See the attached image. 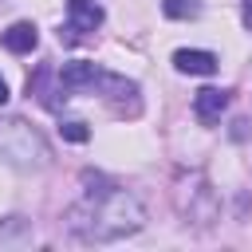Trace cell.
Masks as SVG:
<instances>
[{
	"label": "cell",
	"instance_id": "6da1fadb",
	"mask_svg": "<svg viewBox=\"0 0 252 252\" xmlns=\"http://www.w3.org/2000/svg\"><path fill=\"white\" fill-rule=\"evenodd\" d=\"M142 224H146V205L122 185L87 189L67 209V228L87 244H110V240L134 236Z\"/></svg>",
	"mask_w": 252,
	"mask_h": 252
},
{
	"label": "cell",
	"instance_id": "7a4b0ae2",
	"mask_svg": "<svg viewBox=\"0 0 252 252\" xmlns=\"http://www.w3.org/2000/svg\"><path fill=\"white\" fill-rule=\"evenodd\" d=\"M0 158L12 161L16 169H43L51 161V150L32 122L12 114V118H0Z\"/></svg>",
	"mask_w": 252,
	"mask_h": 252
},
{
	"label": "cell",
	"instance_id": "3957f363",
	"mask_svg": "<svg viewBox=\"0 0 252 252\" xmlns=\"http://www.w3.org/2000/svg\"><path fill=\"white\" fill-rule=\"evenodd\" d=\"M94 94H102L106 102H114L118 110H126V102L134 106V114H138V83L134 79H122V75H110V71H102L98 67V79H94V87H91Z\"/></svg>",
	"mask_w": 252,
	"mask_h": 252
},
{
	"label": "cell",
	"instance_id": "277c9868",
	"mask_svg": "<svg viewBox=\"0 0 252 252\" xmlns=\"http://www.w3.org/2000/svg\"><path fill=\"white\" fill-rule=\"evenodd\" d=\"M228 91H220V87H201L197 94H193V114H197V122H205V126H213V122H220V114L228 110Z\"/></svg>",
	"mask_w": 252,
	"mask_h": 252
},
{
	"label": "cell",
	"instance_id": "5b68a950",
	"mask_svg": "<svg viewBox=\"0 0 252 252\" xmlns=\"http://www.w3.org/2000/svg\"><path fill=\"white\" fill-rule=\"evenodd\" d=\"M98 79V67L87 63V59H75V63H63L59 71V91L63 94H79V91H91Z\"/></svg>",
	"mask_w": 252,
	"mask_h": 252
},
{
	"label": "cell",
	"instance_id": "8992f818",
	"mask_svg": "<svg viewBox=\"0 0 252 252\" xmlns=\"http://www.w3.org/2000/svg\"><path fill=\"white\" fill-rule=\"evenodd\" d=\"M173 67L181 75H213L217 71V55L201 51V47H181V51H173Z\"/></svg>",
	"mask_w": 252,
	"mask_h": 252
},
{
	"label": "cell",
	"instance_id": "52a82bcc",
	"mask_svg": "<svg viewBox=\"0 0 252 252\" xmlns=\"http://www.w3.org/2000/svg\"><path fill=\"white\" fill-rule=\"evenodd\" d=\"M67 16H71V32H94L106 20L98 0H67Z\"/></svg>",
	"mask_w": 252,
	"mask_h": 252
},
{
	"label": "cell",
	"instance_id": "ba28073f",
	"mask_svg": "<svg viewBox=\"0 0 252 252\" xmlns=\"http://www.w3.org/2000/svg\"><path fill=\"white\" fill-rule=\"evenodd\" d=\"M0 43L12 51V55H28V51H35V43H39V32H35V24H28V20H16L4 35H0Z\"/></svg>",
	"mask_w": 252,
	"mask_h": 252
},
{
	"label": "cell",
	"instance_id": "9c48e42d",
	"mask_svg": "<svg viewBox=\"0 0 252 252\" xmlns=\"http://www.w3.org/2000/svg\"><path fill=\"white\" fill-rule=\"evenodd\" d=\"M161 12L169 20H193L201 16V0H161Z\"/></svg>",
	"mask_w": 252,
	"mask_h": 252
},
{
	"label": "cell",
	"instance_id": "30bf717a",
	"mask_svg": "<svg viewBox=\"0 0 252 252\" xmlns=\"http://www.w3.org/2000/svg\"><path fill=\"white\" fill-rule=\"evenodd\" d=\"M59 134H63L67 142H87V138H91V130H87V122H79V118H71V122H63V126H59Z\"/></svg>",
	"mask_w": 252,
	"mask_h": 252
},
{
	"label": "cell",
	"instance_id": "8fae6325",
	"mask_svg": "<svg viewBox=\"0 0 252 252\" xmlns=\"http://www.w3.org/2000/svg\"><path fill=\"white\" fill-rule=\"evenodd\" d=\"M244 24L252 28V0H244Z\"/></svg>",
	"mask_w": 252,
	"mask_h": 252
},
{
	"label": "cell",
	"instance_id": "7c38bea8",
	"mask_svg": "<svg viewBox=\"0 0 252 252\" xmlns=\"http://www.w3.org/2000/svg\"><path fill=\"white\" fill-rule=\"evenodd\" d=\"M4 102H8V83L0 79V106H4Z\"/></svg>",
	"mask_w": 252,
	"mask_h": 252
}]
</instances>
